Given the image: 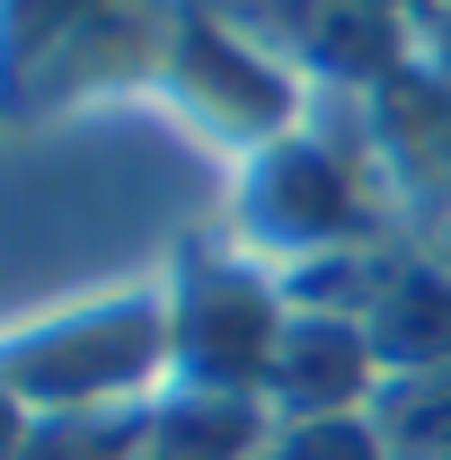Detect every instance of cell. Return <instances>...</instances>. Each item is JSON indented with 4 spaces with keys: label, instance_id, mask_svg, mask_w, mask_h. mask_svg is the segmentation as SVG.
I'll use <instances>...</instances> for the list:
<instances>
[{
    "label": "cell",
    "instance_id": "2",
    "mask_svg": "<svg viewBox=\"0 0 451 460\" xmlns=\"http://www.w3.org/2000/svg\"><path fill=\"white\" fill-rule=\"evenodd\" d=\"M257 204H266V230L275 239H328V230H345V186L310 151H266Z\"/></svg>",
    "mask_w": 451,
    "mask_h": 460
},
{
    "label": "cell",
    "instance_id": "1",
    "mask_svg": "<svg viewBox=\"0 0 451 460\" xmlns=\"http://www.w3.org/2000/svg\"><path fill=\"white\" fill-rule=\"evenodd\" d=\"M169 345L177 328L160 319V301H115V310H80L62 328H27L9 345V372H18V399L36 407H98L133 399Z\"/></svg>",
    "mask_w": 451,
    "mask_h": 460
}]
</instances>
